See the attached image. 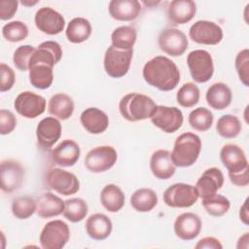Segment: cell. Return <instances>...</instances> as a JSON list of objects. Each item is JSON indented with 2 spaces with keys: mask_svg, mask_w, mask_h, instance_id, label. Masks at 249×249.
<instances>
[{
  "mask_svg": "<svg viewBox=\"0 0 249 249\" xmlns=\"http://www.w3.org/2000/svg\"><path fill=\"white\" fill-rule=\"evenodd\" d=\"M83 127L91 134L103 133L109 125V118L105 112L96 107L84 110L80 116Z\"/></svg>",
  "mask_w": 249,
  "mask_h": 249,
  "instance_id": "cell-22",
  "label": "cell"
},
{
  "mask_svg": "<svg viewBox=\"0 0 249 249\" xmlns=\"http://www.w3.org/2000/svg\"><path fill=\"white\" fill-rule=\"evenodd\" d=\"M118 160L115 148L108 145L97 146L85 157V165L92 173H102L111 169Z\"/></svg>",
  "mask_w": 249,
  "mask_h": 249,
  "instance_id": "cell-8",
  "label": "cell"
},
{
  "mask_svg": "<svg viewBox=\"0 0 249 249\" xmlns=\"http://www.w3.org/2000/svg\"><path fill=\"white\" fill-rule=\"evenodd\" d=\"M91 24L85 18H74L67 24L65 35L69 42L80 44L87 41L91 35Z\"/></svg>",
  "mask_w": 249,
  "mask_h": 249,
  "instance_id": "cell-32",
  "label": "cell"
},
{
  "mask_svg": "<svg viewBox=\"0 0 249 249\" xmlns=\"http://www.w3.org/2000/svg\"><path fill=\"white\" fill-rule=\"evenodd\" d=\"M220 160L228 169L229 174L238 173L249 168L244 151L235 144L224 145L220 151Z\"/></svg>",
  "mask_w": 249,
  "mask_h": 249,
  "instance_id": "cell-17",
  "label": "cell"
},
{
  "mask_svg": "<svg viewBox=\"0 0 249 249\" xmlns=\"http://www.w3.org/2000/svg\"><path fill=\"white\" fill-rule=\"evenodd\" d=\"M150 169L158 179H170L176 171V166L171 160V153L163 149L155 151L150 159Z\"/></svg>",
  "mask_w": 249,
  "mask_h": 249,
  "instance_id": "cell-21",
  "label": "cell"
},
{
  "mask_svg": "<svg viewBox=\"0 0 249 249\" xmlns=\"http://www.w3.org/2000/svg\"><path fill=\"white\" fill-rule=\"evenodd\" d=\"M48 186L62 196L75 195L80 190V181L77 176L61 168H51L46 176Z\"/></svg>",
  "mask_w": 249,
  "mask_h": 249,
  "instance_id": "cell-10",
  "label": "cell"
},
{
  "mask_svg": "<svg viewBox=\"0 0 249 249\" xmlns=\"http://www.w3.org/2000/svg\"><path fill=\"white\" fill-rule=\"evenodd\" d=\"M249 168L245 169L241 172L234 173V174H229L230 180L231 184L238 186V187H245L249 184V177H248Z\"/></svg>",
  "mask_w": 249,
  "mask_h": 249,
  "instance_id": "cell-48",
  "label": "cell"
},
{
  "mask_svg": "<svg viewBox=\"0 0 249 249\" xmlns=\"http://www.w3.org/2000/svg\"><path fill=\"white\" fill-rule=\"evenodd\" d=\"M89 212L87 202L79 197H73L64 201L63 216L72 223H78L84 220Z\"/></svg>",
  "mask_w": 249,
  "mask_h": 249,
  "instance_id": "cell-36",
  "label": "cell"
},
{
  "mask_svg": "<svg viewBox=\"0 0 249 249\" xmlns=\"http://www.w3.org/2000/svg\"><path fill=\"white\" fill-rule=\"evenodd\" d=\"M163 202L173 208H187L194 205L198 199L195 186L186 183H175L163 193Z\"/></svg>",
  "mask_w": 249,
  "mask_h": 249,
  "instance_id": "cell-7",
  "label": "cell"
},
{
  "mask_svg": "<svg viewBox=\"0 0 249 249\" xmlns=\"http://www.w3.org/2000/svg\"><path fill=\"white\" fill-rule=\"evenodd\" d=\"M213 114L205 107H198L189 114L188 122L192 128L197 131L208 130L213 124Z\"/></svg>",
  "mask_w": 249,
  "mask_h": 249,
  "instance_id": "cell-38",
  "label": "cell"
},
{
  "mask_svg": "<svg viewBox=\"0 0 249 249\" xmlns=\"http://www.w3.org/2000/svg\"><path fill=\"white\" fill-rule=\"evenodd\" d=\"M62 57V49L55 41H45L41 43L32 54L29 65L33 63H45L53 67Z\"/></svg>",
  "mask_w": 249,
  "mask_h": 249,
  "instance_id": "cell-24",
  "label": "cell"
},
{
  "mask_svg": "<svg viewBox=\"0 0 249 249\" xmlns=\"http://www.w3.org/2000/svg\"><path fill=\"white\" fill-rule=\"evenodd\" d=\"M142 75L147 84L161 91L174 89L180 82V71L177 65L163 55L148 60L143 67Z\"/></svg>",
  "mask_w": 249,
  "mask_h": 249,
  "instance_id": "cell-1",
  "label": "cell"
},
{
  "mask_svg": "<svg viewBox=\"0 0 249 249\" xmlns=\"http://www.w3.org/2000/svg\"><path fill=\"white\" fill-rule=\"evenodd\" d=\"M113 224L108 216L102 213L90 215L86 221V231L94 240H104L112 232Z\"/></svg>",
  "mask_w": 249,
  "mask_h": 249,
  "instance_id": "cell-26",
  "label": "cell"
},
{
  "mask_svg": "<svg viewBox=\"0 0 249 249\" xmlns=\"http://www.w3.org/2000/svg\"><path fill=\"white\" fill-rule=\"evenodd\" d=\"M207 104L215 110H224L230 106L232 99L231 89L224 83H214L205 94Z\"/></svg>",
  "mask_w": 249,
  "mask_h": 249,
  "instance_id": "cell-28",
  "label": "cell"
},
{
  "mask_svg": "<svg viewBox=\"0 0 249 249\" xmlns=\"http://www.w3.org/2000/svg\"><path fill=\"white\" fill-rule=\"evenodd\" d=\"M125 201V196L122 189L115 184H107L100 193V202L109 212L115 213L120 211Z\"/></svg>",
  "mask_w": 249,
  "mask_h": 249,
  "instance_id": "cell-29",
  "label": "cell"
},
{
  "mask_svg": "<svg viewBox=\"0 0 249 249\" xmlns=\"http://www.w3.org/2000/svg\"><path fill=\"white\" fill-rule=\"evenodd\" d=\"M155 101L139 92H130L122 97L119 102V111L128 122H139L150 118L156 108Z\"/></svg>",
  "mask_w": 249,
  "mask_h": 249,
  "instance_id": "cell-2",
  "label": "cell"
},
{
  "mask_svg": "<svg viewBox=\"0 0 249 249\" xmlns=\"http://www.w3.org/2000/svg\"><path fill=\"white\" fill-rule=\"evenodd\" d=\"M201 203L205 211L214 217H221L225 215L231 207L230 200L226 196L217 193L201 198Z\"/></svg>",
  "mask_w": 249,
  "mask_h": 249,
  "instance_id": "cell-37",
  "label": "cell"
},
{
  "mask_svg": "<svg viewBox=\"0 0 249 249\" xmlns=\"http://www.w3.org/2000/svg\"><path fill=\"white\" fill-rule=\"evenodd\" d=\"M48 111L56 119L67 120L73 115L74 101L65 93H56L49 100Z\"/></svg>",
  "mask_w": 249,
  "mask_h": 249,
  "instance_id": "cell-30",
  "label": "cell"
},
{
  "mask_svg": "<svg viewBox=\"0 0 249 249\" xmlns=\"http://www.w3.org/2000/svg\"><path fill=\"white\" fill-rule=\"evenodd\" d=\"M70 238L68 225L62 220L48 222L41 231L39 241L44 249H61Z\"/></svg>",
  "mask_w": 249,
  "mask_h": 249,
  "instance_id": "cell-5",
  "label": "cell"
},
{
  "mask_svg": "<svg viewBox=\"0 0 249 249\" xmlns=\"http://www.w3.org/2000/svg\"><path fill=\"white\" fill-rule=\"evenodd\" d=\"M141 3L137 0H112L109 2L110 16L119 21H131L141 12Z\"/></svg>",
  "mask_w": 249,
  "mask_h": 249,
  "instance_id": "cell-23",
  "label": "cell"
},
{
  "mask_svg": "<svg viewBox=\"0 0 249 249\" xmlns=\"http://www.w3.org/2000/svg\"><path fill=\"white\" fill-rule=\"evenodd\" d=\"M136 38V30L130 25L119 26L111 34L112 46L121 50H132Z\"/></svg>",
  "mask_w": 249,
  "mask_h": 249,
  "instance_id": "cell-34",
  "label": "cell"
},
{
  "mask_svg": "<svg viewBox=\"0 0 249 249\" xmlns=\"http://www.w3.org/2000/svg\"><path fill=\"white\" fill-rule=\"evenodd\" d=\"M36 48L30 45H22L19 46L14 52L13 62L14 65L20 71H27L29 69V61L34 53Z\"/></svg>",
  "mask_w": 249,
  "mask_h": 249,
  "instance_id": "cell-42",
  "label": "cell"
},
{
  "mask_svg": "<svg viewBox=\"0 0 249 249\" xmlns=\"http://www.w3.org/2000/svg\"><path fill=\"white\" fill-rule=\"evenodd\" d=\"M200 92L198 87L192 82L185 83L177 91L176 100L178 104L185 108L194 107L198 103Z\"/></svg>",
  "mask_w": 249,
  "mask_h": 249,
  "instance_id": "cell-40",
  "label": "cell"
},
{
  "mask_svg": "<svg viewBox=\"0 0 249 249\" xmlns=\"http://www.w3.org/2000/svg\"><path fill=\"white\" fill-rule=\"evenodd\" d=\"M187 64L192 79L196 83H206L214 74L213 58L205 50H195L189 53Z\"/></svg>",
  "mask_w": 249,
  "mask_h": 249,
  "instance_id": "cell-4",
  "label": "cell"
},
{
  "mask_svg": "<svg viewBox=\"0 0 249 249\" xmlns=\"http://www.w3.org/2000/svg\"><path fill=\"white\" fill-rule=\"evenodd\" d=\"M201 225V220L198 215L192 212H186L176 218L173 228L177 237L185 241H190L199 234Z\"/></svg>",
  "mask_w": 249,
  "mask_h": 249,
  "instance_id": "cell-19",
  "label": "cell"
},
{
  "mask_svg": "<svg viewBox=\"0 0 249 249\" xmlns=\"http://www.w3.org/2000/svg\"><path fill=\"white\" fill-rule=\"evenodd\" d=\"M81 155V149L77 142L72 139L62 140L51 151V160L62 167H70L76 164Z\"/></svg>",
  "mask_w": 249,
  "mask_h": 249,
  "instance_id": "cell-18",
  "label": "cell"
},
{
  "mask_svg": "<svg viewBox=\"0 0 249 249\" xmlns=\"http://www.w3.org/2000/svg\"><path fill=\"white\" fill-rule=\"evenodd\" d=\"M24 178V168L18 160L9 159L2 160L0 169L1 190L13 193L20 188Z\"/></svg>",
  "mask_w": 249,
  "mask_h": 249,
  "instance_id": "cell-14",
  "label": "cell"
},
{
  "mask_svg": "<svg viewBox=\"0 0 249 249\" xmlns=\"http://www.w3.org/2000/svg\"><path fill=\"white\" fill-rule=\"evenodd\" d=\"M12 213L19 220L30 218L36 212V200L29 196L16 197L12 202Z\"/></svg>",
  "mask_w": 249,
  "mask_h": 249,
  "instance_id": "cell-39",
  "label": "cell"
},
{
  "mask_svg": "<svg viewBox=\"0 0 249 249\" xmlns=\"http://www.w3.org/2000/svg\"><path fill=\"white\" fill-rule=\"evenodd\" d=\"M236 73L238 75V78L240 82L245 86L248 87V69H249V50L244 49L238 52V53L235 56V61H234Z\"/></svg>",
  "mask_w": 249,
  "mask_h": 249,
  "instance_id": "cell-43",
  "label": "cell"
},
{
  "mask_svg": "<svg viewBox=\"0 0 249 249\" xmlns=\"http://www.w3.org/2000/svg\"><path fill=\"white\" fill-rule=\"evenodd\" d=\"M17 126V119L15 115L6 109L0 110V133L7 135L11 133Z\"/></svg>",
  "mask_w": 249,
  "mask_h": 249,
  "instance_id": "cell-44",
  "label": "cell"
},
{
  "mask_svg": "<svg viewBox=\"0 0 249 249\" xmlns=\"http://www.w3.org/2000/svg\"><path fill=\"white\" fill-rule=\"evenodd\" d=\"M36 27L48 35H56L63 31L65 19L63 16L51 7L40 8L34 18Z\"/></svg>",
  "mask_w": 249,
  "mask_h": 249,
  "instance_id": "cell-15",
  "label": "cell"
},
{
  "mask_svg": "<svg viewBox=\"0 0 249 249\" xmlns=\"http://www.w3.org/2000/svg\"><path fill=\"white\" fill-rule=\"evenodd\" d=\"M247 202H248V198L245 199L244 203L241 205L240 210H239V218H240L241 222L244 223L245 225H248V208H247Z\"/></svg>",
  "mask_w": 249,
  "mask_h": 249,
  "instance_id": "cell-49",
  "label": "cell"
},
{
  "mask_svg": "<svg viewBox=\"0 0 249 249\" xmlns=\"http://www.w3.org/2000/svg\"><path fill=\"white\" fill-rule=\"evenodd\" d=\"M224 185V174L217 167H210L197 179L196 189L198 197L204 198L216 194Z\"/></svg>",
  "mask_w": 249,
  "mask_h": 249,
  "instance_id": "cell-20",
  "label": "cell"
},
{
  "mask_svg": "<svg viewBox=\"0 0 249 249\" xmlns=\"http://www.w3.org/2000/svg\"><path fill=\"white\" fill-rule=\"evenodd\" d=\"M14 107L18 114L26 119H35L46 110V99L33 91L25 90L16 97Z\"/></svg>",
  "mask_w": 249,
  "mask_h": 249,
  "instance_id": "cell-11",
  "label": "cell"
},
{
  "mask_svg": "<svg viewBox=\"0 0 249 249\" xmlns=\"http://www.w3.org/2000/svg\"><path fill=\"white\" fill-rule=\"evenodd\" d=\"M196 13V4L192 0H174L167 9L168 19L173 24H185L193 19Z\"/></svg>",
  "mask_w": 249,
  "mask_h": 249,
  "instance_id": "cell-25",
  "label": "cell"
},
{
  "mask_svg": "<svg viewBox=\"0 0 249 249\" xmlns=\"http://www.w3.org/2000/svg\"><path fill=\"white\" fill-rule=\"evenodd\" d=\"M18 2L17 0L0 1V18L1 20L11 19L17 13Z\"/></svg>",
  "mask_w": 249,
  "mask_h": 249,
  "instance_id": "cell-46",
  "label": "cell"
},
{
  "mask_svg": "<svg viewBox=\"0 0 249 249\" xmlns=\"http://www.w3.org/2000/svg\"><path fill=\"white\" fill-rule=\"evenodd\" d=\"M241 123L239 119L231 114L223 115L217 121L216 130L217 133L226 139L235 138L241 131Z\"/></svg>",
  "mask_w": 249,
  "mask_h": 249,
  "instance_id": "cell-35",
  "label": "cell"
},
{
  "mask_svg": "<svg viewBox=\"0 0 249 249\" xmlns=\"http://www.w3.org/2000/svg\"><path fill=\"white\" fill-rule=\"evenodd\" d=\"M196 249H222L223 245L219 239L213 236H206L197 241L195 245Z\"/></svg>",
  "mask_w": 249,
  "mask_h": 249,
  "instance_id": "cell-47",
  "label": "cell"
},
{
  "mask_svg": "<svg viewBox=\"0 0 249 249\" xmlns=\"http://www.w3.org/2000/svg\"><path fill=\"white\" fill-rule=\"evenodd\" d=\"M160 49L170 56H180L188 49V39L185 33L177 28L163 29L158 38Z\"/></svg>",
  "mask_w": 249,
  "mask_h": 249,
  "instance_id": "cell-13",
  "label": "cell"
},
{
  "mask_svg": "<svg viewBox=\"0 0 249 249\" xmlns=\"http://www.w3.org/2000/svg\"><path fill=\"white\" fill-rule=\"evenodd\" d=\"M61 124L54 117L42 119L36 127V137L39 147L44 150L52 148L61 136Z\"/></svg>",
  "mask_w": 249,
  "mask_h": 249,
  "instance_id": "cell-16",
  "label": "cell"
},
{
  "mask_svg": "<svg viewBox=\"0 0 249 249\" xmlns=\"http://www.w3.org/2000/svg\"><path fill=\"white\" fill-rule=\"evenodd\" d=\"M133 50H121L110 46L104 54V70L111 78H122L129 70Z\"/></svg>",
  "mask_w": 249,
  "mask_h": 249,
  "instance_id": "cell-6",
  "label": "cell"
},
{
  "mask_svg": "<svg viewBox=\"0 0 249 249\" xmlns=\"http://www.w3.org/2000/svg\"><path fill=\"white\" fill-rule=\"evenodd\" d=\"M200 151L199 136L193 132H184L174 142L171 160L176 167H189L197 160Z\"/></svg>",
  "mask_w": 249,
  "mask_h": 249,
  "instance_id": "cell-3",
  "label": "cell"
},
{
  "mask_svg": "<svg viewBox=\"0 0 249 249\" xmlns=\"http://www.w3.org/2000/svg\"><path fill=\"white\" fill-rule=\"evenodd\" d=\"M64 201L51 192L44 193L36 200V213L39 217L47 219L63 213Z\"/></svg>",
  "mask_w": 249,
  "mask_h": 249,
  "instance_id": "cell-27",
  "label": "cell"
},
{
  "mask_svg": "<svg viewBox=\"0 0 249 249\" xmlns=\"http://www.w3.org/2000/svg\"><path fill=\"white\" fill-rule=\"evenodd\" d=\"M29 82L38 89H49L53 81V67L45 63H33L29 65Z\"/></svg>",
  "mask_w": 249,
  "mask_h": 249,
  "instance_id": "cell-31",
  "label": "cell"
},
{
  "mask_svg": "<svg viewBox=\"0 0 249 249\" xmlns=\"http://www.w3.org/2000/svg\"><path fill=\"white\" fill-rule=\"evenodd\" d=\"M130 204L137 212H150L158 204V196L154 190L141 188L130 196Z\"/></svg>",
  "mask_w": 249,
  "mask_h": 249,
  "instance_id": "cell-33",
  "label": "cell"
},
{
  "mask_svg": "<svg viewBox=\"0 0 249 249\" xmlns=\"http://www.w3.org/2000/svg\"><path fill=\"white\" fill-rule=\"evenodd\" d=\"M38 3V1H34V2H32V3H30V2H26V1H21V4L22 5H24V6H33V5H35V4H37Z\"/></svg>",
  "mask_w": 249,
  "mask_h": 249,
  "instance_id": "cell-50",
  "label": "cell"
},
{
  "mask_svg": "<svg viewBox=\"0 0 249 249\" xmlns=\"http://www.w3.org/2000/svg\"><path fill=\"white\" fill-rule=\"evenodd\" d=\"M223 35L221 26L209 20H197L189 30L190 38L200 45H217L222 41Z\"/></svg>",
  "mask_w": 249,
  "mask_h": 249,
  "instance_id": "cell-12",
  "label": "cell"
},
{
  "mask_svg": "<svg viewBox=\"0 0 249 249\" xmlns=\"http://www.w3.org/2000/svg\"><path fill=\"white\" fill-rule=\"evenodd\" d=\"M150 120L163 132L174 133L182 126L184 117L182 111L177 107L157 105Z\"/></svg>",
  "mask_w": 249,
  "mask_h": 249,
  "instance_id": "cell-9",
  "label": "cell"
},
{
  "mask_svg": "<svg viewBox=\"0 0 249 249\" xmlns=\"http://www.w3.org/2000/svg\"><path fill=\"white\" fill-rule=\"evenodd\" d=\"M2 35L8 42H20L28 36V27L22 21L14 20L2 27Z\"/></svg>",
  "mask_w": 249,
  "mask_h": 249,
  "instance_id": "cell-41",
  "label": "cell"
},
{
  "mask_svg": "<svg viewBox=\"0 0 249 249\" xmlns=\"http://www.w3.org/2000/svg\"><path fill=\"white\" fill-rule=\"evenodd\" d=\"M0 73H1V81H0V91L5 92L10 90L16 81V75L14 70L7 64H0Z\"/></svg>",
  "mask_w": 249,
  "mask_h": 249,
  "instance_id": "cell-45",
  "label": "cell"
}]
</instances>
